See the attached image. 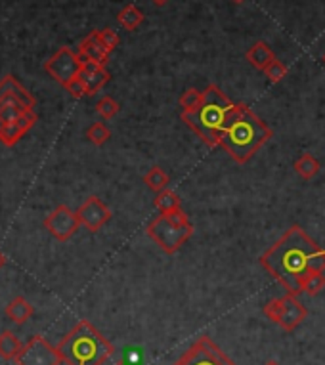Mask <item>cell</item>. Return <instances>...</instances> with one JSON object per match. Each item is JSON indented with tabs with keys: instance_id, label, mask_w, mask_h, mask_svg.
I'll use <instances>...</instances> for the list:
<instances>
[{
	"instance_id": "1",
	"label": "cell",
	"mask_w": 325,
	"mask_h": 365,
	"mask_svg": "<svg viewBox=\"0 0 325 365\" xmlns=\"http://www.w3.org/2000/svg\"><path fill=\"white\" fill-rule=\"evenodd\" d=\"M263 266L274 279L281 283L287 293L300 295L303 279L310 272L325 270V248L308 237L300 226H291L260 258Z\"/></svg>"
},
{
	"instance_id": "2",
	"label": "cell",
	"mask_w": 325,
	"mask_h": 365,
	"mask_svg": "<svg viewBox=\"0 0 325 365\" xmlns=\"http://www.w3.org/2000/svg\"><path fill=\"white\" fill-rule=\"evenodd\" d=\"M272 138V128L245 104H235L220 134V147L235 163H247Z\"/></svg>"
},
{
	"instance_id": "3",
	"label": "cell",
	"mask_w": 325,
	"mask_h": 365,
	"mask_svg": "<svg viewBox=\"0 0 325 365\" xmlns=\"http://www.w3.org/2000/svg\"><path fill=\"white\" fill-rule=\"evenodd\" d=\"M234 107V102L216 84H208L203 90V104L195 111H182V121L208 147H215L220 144V134Z\"/></svg>"
},
{
	"instance_id": "4",
	"label": "cell",
	"mask_w": 325,
	"mask_h": 365,
	"mask_svg": "<svg viewBox=\"0 0 325 365\" xmlns=\"http://www.w3.org/2000/svg\"><path fill=\"white\" fill-rule=\"evenodd\" d=\"M115 346L91 324L79 321L58 346V354L67 365H104L113 356Z\"/></svg>"
},
{
	"instance_id": "5",
	"label": "cell",
	"mask_w": 325,
	"mask_h": 365,
	"mask_svg": "<svg viewBox=\"0 0 325 365\" xmlns=\"http://www.w3.org/2000/svg\"><path fill=\"white\" fill-rule=\"evenodd\" d=\"M145 232L165 253L173 255L194 235V226L192 224H186V226L174 224V222L166 218L165 214L161 213L155 220L150 222V226H147Z\"/></svg>"
},
{
	"instance_id": "6",
	"label": "cell",
	"mask_w": 325,
	"mask_h": 365,
	"mask_svg": "<svg viewBox=\"0 0 325 365\" xmlns=\"http://www.w3.org/2000/svg\"><path fill=\"white\" fill-rule=\"evenodd\" d=\"M263 314L285 331H295L298 325H303V321L308 316V312L303 306V303L298 300V296L291 295V293H287L281 298L270 300L263 308Z\"/></svg>"
},
{
	"instance_id": "7",
	"label": "cell",
	"mask_w": 325,
	"mask_h": 365,
	"mask_svg": "<svg viewBox=\"0 0 325 365\" xmlns=\"http://www.w3.org/2000/svg\"><path fill=\"white\" fill-rule=\"evenodd\" d=\"M173 365H237L228 358L220 346H216L211 337L203 335L190 346Z\"/></svg>"
},
{
	"instance_id": "8",
	"label": "cell",
	"mask_w": 325,
	"mask_h": 365,
	"mask_svg": "<svg viewBox=\"0 0 325 365\" xmlns=\"http://www.w3.org/2000/svg\"><path fill=\"white\" fill-rule=\"evenodd\" d=\"M44 69L48 73L54 81L62 84L63 88L71 83V81H75L81 69H83V63L79 60V54L73 52L71 48L67 46H63L55 52L52 58H50L48 62L44 63Z\"/></svg>"
},
{
	"instance_id": "9",
	"label": "cell",
	"mask_w": 325,
	"mask_h": 365,
	"mask_svg": "<svg viewBox=\"0 0 325 365\" xmlns=\"http://www.w3.org/2000/svg\"><path fill=\"white\" fill-rule=\"evenodd\" d=\"M18 365H60L63 364L58 348L50 345L44 337H33L27 345H23V350L15 358Z\"/></svg>"
},
{
	"instance_id": "10",
	"label": "cell",
	"mask_w": 325,
	"mask_h": 365,
	"mask_svg": "<svg viewBox=\"0 0 325 365\" xmlns=\"http://www.w3.org/2000/svg\"><path fill=\"white\" fill-rule=\"evenodd\" d=\"M79 226H81L79 216H77L75 211H71L67 205L55 207L54 211L44 218V230H48V234L62 243L69 241L71 237L77 234Z\"/></svg>"
},
{
	"instance_id": "11",
	"label": "cell",
	"mask_w": 325,
	"mask_h": 365,
	"mask_svg": "<svg viewBox=\"0 0 325 365\" xmlns=\"http://www.w3.org/2000/svg\"><path fill=\"white\" fill-rule=\"evenodd\" d=\"M77 216H79L81 224H83L88 232L94 234V232H100V230L111 220V211L100 197L91 195V197L79 207Z\"/></svg>"
},
{
	"instance_id": "12",
	"label": "cell",
	"mask_w": 325,
	"mask_h": 365,
	"mask_svg": "<svg viewBox=\"0 0 325 365\" xmlns=\"http://www.w3.org/2000/svg\"><path fill=\"white\" fill-rule=\"evenodd\" d=\"M79 60H81V63H98V65H102V67H105L107 65V62H110V50L105 48L104 42H102V39H100V33L98 31H92L91 35L86 36L83 42H81V46H79Z\"/></svg>"
},
{
	"instance_id": "13",
	"label": "cell",
	"mask_w": 325,
	"mask_h": 365,
	"mask_svg": "<svg viewBox=\"0 0 325 365\" xmlns=\"http://www.w3.org/2000/svg\"><path fill=\"white\" fill-rule=\"evenodd\" d=\"M37 124V113L33 109H25L20 115L18 121L14 123H8L4 132L0 134V142L6 145V147H14L25 134H27L33 126Z\"/></svg>"
},
{
	"instance_id": "14",
	"label": "cell",
	"mask_w": 325,
	"mask_h": 365,
	"mask_svg": "<svg viewBox=\"0 0 325 365\" xmlns=\"http://www.w3.org/2000/svg\"><path fill=\"white\" fill-rule=\"evenodd\" d=\"M79 79L83 81L84 88H86V94L88 96H94L98 90L102 88L107 81L111 79L110 71L102 67V65H98V63H84L83 69L79 73Z\"/></svg>"
},
{
	"instance_id": "15",
	"label": "cell",
	"mask_w": 325,
	"mask_h": 365,
	"mask_svg": "<svg viewBox=\"0 0 325 365\" xmlns=\"http://www.w3.org/2000/svg\"><path fill=\"white\" fill-rule=\"evenodd\" d=\"M6 96L18 100L25 109H33L37 104V100L33 98V94H31L29 90L23 88V86L15 81L14 75H6L2 81H0V102H2Z\"/></svg>"
},
{
	"instance_id": "16",
	"label": "cell",
	"mask_w": 325,
	"mask_h": 365,
	"mask_svg": "<svg viewBox=\"0 0 325 365\" xmlns=\"http://www.w3.org/2000/svg\"><path fill=\"white\" fill-rule=\"evenodd\" d=\"M245 58H247V62H251L253 67L264 71L274 60H276V54H274V50H272L266 42H256V44H253V46L247 50Z\"/></svg>"
},
{
	"instance_id": "17",
	"label": "cell",
	"mask_w": 325,
	"mask_h": 365,
	"mask_svg": "<svg viewBox=\"0 0 325 365\" xmlns=\"http://www.w3.org/2000/svg\"><path fill=\"white\" fill-rule=\"evenodd\" d=\"M33 304L29 303L27 298H23V296H15L12 303L6 306V316L10 317V321H14V324L21 325L25 324L31 319L33 316Z\"/></svg>"
},
{
	"instance_id": "18",
	"label": "cell",
	"mask_w": 325,
	"mask_h": 365,
	"mask_svg": "<svg viewBox=\"0 0 325 365\" xmlns=\"http://www.w3.org/2000/svg\"><path fill=\"white\" fill-rule=\"evenodd\" d=\"M23 350V345L21 340L15 337L12 331H4L0 335V356L4 359H14L20 356V352Z\"/></svg>"
},
{
	"instance_id": "19",
	"label": "cell",
	"mask_w": 325,
	"mask_h": 365,
	"mask_svg": "<svg viewBox=\"0 0 325 365\" xmlns=\"http://www.w3.org/2000/svg\"><path fill=\"white\" fill-rule=\"evenodd\" d=\"M319 168H321V165H319V161L314 157L312 153H303V155L295 161V171H297V174L300 178L305 180L314 178V176L319 173Z\"/></svg>"
},
{
	"instance_id": "20",
	"label": "cell",
	"mask_w": 325,
	"mask_h": 365,
	"mask_svg": "<svg viewBox=\"0 0 325 365\" xmlns=\"http://www.w3.org/2000/svg\"><path fill=\"white\" fill-rule=\"evenodd\" d=\"M144 184L150 187L152 192L159 193L168 187V184H171V178H168V174H166L159 165H155L144 174Z\"/></svg>"
},
{
	"instance_id": "21",
	"label": "cell",
	"mask_w": 325,
	"mask_h": 365,
	"mask_svg": "<svg viewBox=\"0 0 325 365\" xmlns=\"http://www.w3.org/2000/svg\"><path fill=\"white\" fill-rule=\"evenodd\" d=\"M117 20L126 31H136V29L142 25V21H144V14H142V10H140L138 6L126 4V6L119 12Z\"/></svg>"
},
{
	"instance_id": "22",
	"label": "cell",
	"mask_w": 325,
	"mask_h": 365,
	"mask_svg": "<svg viewBox=\"0 0 325 365\" xmlns=\"http://www.w3.org/2000/svg\"><path fill=\"white\" fill-rule=\"evenodd\" d=\"M155 207L159 208L161 213H171V211H176V208H182V199L178 197V193L173 192V190H163V192L155 193Z\"/></svg>"
},
{
	"instance_id": "23",
	"label": "cell",
	"mask_w": 325,
	"mask_h": 365,
	"mask_svg": "<svg viewBox=\"0 0 325 365\" xmlns=\"http://www.w3.org/2000/svg\"><path fill=\"white\" fill-rule=\"evenodd\" d=\"M23 111H25V107H23L18 100H14V98L6 96L0 102V117L4 119L6 123L18 121Z\"/></svg>"
},
{
	"instance_id": "24",
	"label": "cell",
	"mask_w": 325,
	"mask_h": 365,
	"mask_svg": "<svg viewBox=\"0 0 325 365\" xmlns=\"http://www.w3.org/2000/svg\"><path fill=\"white\" fill-rule=\"evenodd\" d=\"M324 287H325L324 272H318V270H314V272H310V274H308V276L303 279V287H300V291H303V293H306V295L316 296V295H319L321 291H324Z\"/></svg>"
},
{
	"instance_id": "25",
	"label": "cell",
	"mask_w": 325,
	"mask_h": 365,
	"mask_svg": "<svg viewBox=\"0 0 325 365\" xmlns=\"http://www.w3.org/2000/svg\"><path fill=\"white\" fill-rule=\"evenodd\" d=\"M86 138L91 140L94 145H104L111 138V131L104 123H94L86 131Z\"/></svg>"
},
{
	"instance_id": "26",
	"label": "cell",
	"mask_w": 325,
	"mask_h": 365,
	"mask_svg": "<svg viewBox=\"0 0 325 365\" xmlns=\"http://www.w3.org/2000/svg\"><path fill=\"white\" fill-rule=\"evenodd\" d=\"M203 104V92L197 88H187L180 96L182 111H195Z\"/></svg>"
},
{
	"instance_id": "27",
	"label": "cell",
	"mask_w": 325,
	"mask_h": 365,
	"mask_svg": "<svg viewBox=\"0 0 325 365\" xmlns=\"http://www.w3.org/2000/svg\"><path fill=\"white\" fill-rule=\"evenodd\" d=\"M119 109H121V105H119L111 96H104L102 100H98L96 111L104 119H113L119 113Z\"/></svg>"
},
{
	"instance_id": "28",
	"label": "cell",
	"mask_w": 325,
	"mask_h": 365,
	"mask_svg": "<svg viewBox=\"0 0 325 365\" xmlns=\"http://www.w3.org/2000/svg\"><path fill=\"white\" fill-rule=\"evenodd\" d=\"M264 73H266V77L270 79L272 83H279V81L287 75V67H285L284 62H279V60L276 58V60H274V62L264 69Z\"/></svg>"
},
{
	"instance_id": "29",
	"label": "cell",
	"mask_w": 325,
	"mask_h": 365,
	"mask_svg": "<svg viewBox=\"0 0 325 365\" xmlns=\"http://www.w3.org/2000/svg\"><path fill=\"white\" fill-rule=\"evenodd\" d=\"M100 33V39H102V42H104V46L110 52H113V50L117 48L119 46V35L113 31V29H102V31H98Z\"/></svg>"
},
{
	"instance_id": "30",
	"label": "cell",
	"mask_w": 325,
	"mask_h": 365,
	"mask_svg": "<svg viewBox=\"0 0 325 365\" xmlns=\"http://www.w3.org/2000/svg\"><path fill=\"white\" fill-rule=\"evenodd\" d=\"M65 90H67V92H69V94H71V96H73V98L88 96V94H86V88H84L83 81H81L79 77H77L75 81H71V83L67 84V86H65Z\"/></svg>"
},
{
	"instance_id": "31",
	"label": "cell",
	"mask_w": 325,
	"mask_h": 365,
	"mask_svg": "<svg viewBox=\"0 0 325 365\" xmlns=\"http://www.w3.org/2000/svg\"><path fill=\"white\" fill-rule=\"evenodd\" d=\"M168 218L171 222L174 224H180V226H186L190 224V218H187V214L182 211V208H176V211H171V213H163Z\"/></svg>"
},
{
	"instance_id": "32",
	"label": "cell",
	"mask_w": 325,
	"mask_h": 365,
	"mask_svg": "<svg viewBox=\"0 0 325 365\" xmlns=\"http://www.w3.org/2000/svg\"><path fill=\"white\" fill-rule=\"evenodd\" d=\"M115 365H138V361H132L131 358H123L121 361H117Z\"/></svg>"
},
{
	"instance_id": "33",
	"label": "cell",
	"mask_w": 325,
	"mask_h": 365,
	"mask_svg": "<svg viewBox=\"0 0 325 365\" xmlns=\"http://www.w3.org/2000/svg\"><path fill=\"white\" fill-rule=\"evenodd\" d=\"M152 2L155 4V6H165L168 0H152Z\"/></svg>"
},
{
	"instance_id": "34",
	"label": "cell",
	"mask_w": 325,
	"mask_h": 365,
	"mask_svg": "<svg viewBox=\"0 0 325 365\" xmlns=\"http://www.w3.org/2000/svg\"><path fill=\"white\" fill-rule=\"evenodd\" d=\"M4 264H6V256H4V253H0V270L4 268Z\"/></svg>"
},
{
	"instance_id": "35",
	"label": "cell",
	"mask_w": 325,
	"mask_h": 365,
	"mask_svg": "<svg viewBox=\"0 0 325 365\" xmlns=\"http://www.w3.org/2000/svg\"><path fill=\"white\" fill-rule=\"evenodd\" d=\"M6 121H4V119L0 117V134H2V132H4V128H6Z\"/></svg>"
},
{
	"instance_id": "36",
	"label": "cell",
	"mask_w": 325,
	"mask_h": 365,
	"mask_svg": "<svg viewBox=\"0 0 325 365\" xmlns=\"http://www.w3.org/2000/svg\"><path fill=\"white\" fill-rule=\"evenodd\" d=\"M264 365H281V364H277L276 359H268V361H266V364Z\"/></svg>"
},
{
	"instance_id": "37",
	"label": "cell",
	"mask_w": 325,
	"mask_h": 365,
	"mask_svg": "<svg viewBox=\"0 0 325 365\" xmlns=\"http://www.w3.org/2000/svg\"><path fill=\"white\" fill-rule=\"evenodd\" d=\"M232 2H235V4H241V2H245V0H232Z\"/></svg>"
},
{
	"instance_id": "38",
	"label": "cell",
	"mask_w": 325,
	"mask_h": 365,
	"mask_svg": "<svg viewBox=\"0 0 325 365\" xmlns=\"http://www.w3.org/2000/svg\"><path fill=\"white\" fill-rule=\"evenodd\" d=\"M324 63H325V54H324Z\"/></svg>"
}]
</instances>
